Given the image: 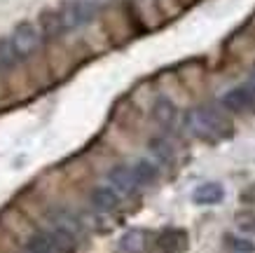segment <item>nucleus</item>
I'll list each match as a JSON object with an SVG mask.
<instances>
[{"instance_id":"11","label":"nucleus","mask_w":255,"mask_h":253,"mask_svg":"<svg viewBox=\"0 0 255 253\" xmlns=\"http://www.w3.org/2000/svg\"><path fill=\"white\" fill-rule=\"evenodd\" d=\"M152 115H155V120L159 124L169 127V124H173V120H176V106H173L169 99H157L155 108H152Z\"/></svg>"},{"instance_id":"7","label":"nucleus","mask_w":255,"mask_h":253,"mask_svg":"<svg viewBox=\"0 0 255 253\" xmlns=\"http://www.w3.org/2000/svg\"><path fill=\"white\" fill-rule=\"evenodd\" d=\"M89 202H92V207L96 211H113L117 207V202H120V195H117L113 185H99V188L92 190Z\"/></svg>"},{"instance_id":"13","label":"nucleus","mask_w":255,"mask_h":253,"mask_svg":"<svg viewBox=\"0 0 255 253\" xmlns=\"http://www.w3.org/2000/svg\"><path fill=\"white\" fill-rule=\"evenodd\" d=\"M2 70H7V68H5V61H2V54H0V73H2Z\"/></svg>"},{"instance_id":"5","label":"nucleus","mask_w":255,"mask_h":253,"mask_svg":"<svg viewBox=\"0 0 255 253\" xmlns=\"http://www.w3.org/2000/svg\"><path fill=\"white\" fill-rule=\"evenodd\" d=\"M187 239H185V232L183 230H173V228H166L157 235L155 239V249L159 253H180L185 249Z\"/></svg>"},{"instance_id":"10","label":"nucleus","mask_w":255,"mask_h":253,"mask_svg":"<svg viewBox=\"0 0 255 253\" xmlns=\"http://www.w3.org/2000/svg\"><path fill=\"white\" fill-rule=\"evenodd\" d=\"M133 176H136V183L138 185H150L155 183L157 176H159V169H157L155 162L150 160H138L133 164Z\"/></svg>"},{"instance_id":"12","label":"nucleus","mask_w":255,"mask_h":253,"mask_svg":"<svg viewBox=\"0 0 255 253\" xmlns=\"http://www.w3.org/2000/svg\"><path fill=\"white\" fill-rule=\"evenodd\" d=\"M225 244L227 249H232L234 253H255V244L246 237H234V235H227L225 237Z\"/></svg>"},{"instance_id":"2","label":"nucleus","mask_w":255,"mask_h":253,"mask_svg":"<svg viewBox=\"0 0 255 253\" xmlns=\"http://www.w3.org/2000/svg\"><path fill=\"white\" fill-rule=\"evenodd\" d=\"M75 235L68 228L56 225L52 230L35 232L26 242V253H75Z\"/></svg>"},{"instance_id":"1","label":"nucleus","mask_w":255,"mask_h":253,"mask_svg":"<svg viewBox=\"0 0 255 253\" xmlns=\"http://www.w3.org/2000/svg\"><path fill=\"white\" fill-rule=\"evenodd\" d=\"M99 12V0H68L63 2V7L52 14V21L42 23L49 35L56 33H68L75 28H82L92 21Z\"/></svg>"},{"instance_id":"14","label":"nucleus","mask_w":255,"mask_h":253,"mask_svg":"<svg viewBox=\"0 0 255 253\" xmlns=\"http://www.w3.org/2000/svg\"><path fill=\"white\" fill-rule=\"evenodd\" d=\"M253 84H255V73H253Z\"/></svg>"},{"instance_id":"4","label":"nucleus","mask_w":255,"mask_h":253,"mask_svg":"<svg viewBox=\"0 0 255 253\" xmlns=\"http://www.w3.org/2000/svg\"><path fill=\"white\" fill-rule=\"evenodd\" d=\"M223 106L232 113H251L255 110V84H239L223 96Z\"/></svg>"},{"instance_id":"3","label":"nucleus","mask_w":255,"mask_h":253,"mask_svg":"<svg viewBox=\"0 0 255 253\" xmlns=\"http://www.w3.org/2000/svg\"><path fill=\"white\" fill-rule=\"evenodd\" d=\"M40 40H42V33L38 31V26L31 21H23L9 35V45L14 49L16 59L23 61V59H28L31 54H35L40 49Z\"/></svg>"},{"instance_id":"8","label":"nucleus","mask_w":255,"mask_h":253,"mask_svg":"<svg viewBox=\"0 0 255 253\" xmlns=\"http://www.w3.org/2000/svg\"><path fill=\"white\" fill-rule=\"evenodd\" d=\"M223 197H225V190L220 183H201L192 195L194 204H201V207L218 204V202H223Z\"/></svg>"},{"instance_id":"9","label":"nucleus","mask_w":255,"mask_h":253,"mask_svg":"<svg viewBox=\"0 0 255 253\" xmlns=\"http://www.w3.org/2000/svg\"><path fill=\"white\" fill-rule=\"evenodd\" d=\"M120 253H140L145 249V232L143 230H129L120 242H117Z\"/></svg>"},{"instance_id":"6","label":"nucleus","mask_w":255,"mask_h":253,"mask_svg":"<svg viewBox=\"0 0 255 253\" xmlns=\"http://www.w3.org/2000/svg\"><path fill=\"white\" fill-rule=\"evenodd\" d=\"M108 181L117 192H131L133 188L138 185L136 183V176H133V167H129V164H117V167H113L108 174Z\"/></svg>"}]
</instances>
